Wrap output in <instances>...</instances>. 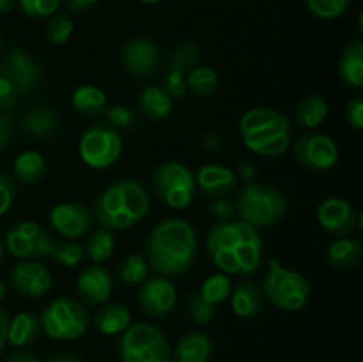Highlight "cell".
Here are the masks:
<instances>
[{"label": "cell", "instance_id": "6da1fadb", "mask_svg": "<svg viewBox=\"0 0 363 362\" xmlns=\"http://www.w3.org/2000/svg\"><path fill=\"white\" fill-rule=\"evenodd\" d=\"M262 241L259 229L243 220L218 222L206 234V251L216 268L227 275H252L262 259Z\"/></svg>", "mask_w": 363, "mask_h": 362}, {"label": "cell", "instance_id": "7a4b0ae2", "mask_svg": "<svg viewBox=\"0 0 363 362\" xmlns=\"http://www.w3.org/2000/svg\"><path fill=\"white\" fill-rule=\"evenodd\" d=\"M197 234L181 219H165L156 224L147 236L149 268L163 277L183 275L194 265Z\"/></svg>", "mask_w": 363, "mask_h": 362}, {"label": "cell", "instance_id": "3957f363", "mask_svg": "<svg viewBox=\"0 0 363 362\" xmlns=\"http://www.w3.org/2000/svg\"><path fill=\"white\" fill-rule=\"evenodd\" d=\"M151 208V197L142 183L121 180L99 192L92 199V215L108 231H128L145 219Z\"/></svg>", "mask_w": 363, "mask_h": 362}, {"label": "cell", "instance_id": "277c9868", "mask_svg": "<svg viewBox=\"0 0 363 362\" xmlns=\"http://www.w3.org/2000/svg\"><path fill=\"white\" fill-rule=\"evenodd\" d=\"M236 212L240 220L250 224L255 229L272 227L286 216V195L272 185L247 181L238 195Z\"/></svg>", "mask_w": 363, "mask_h": 362}, {"label": "cell", "instance_id": "5b68a950", "mask_svg": "<svg viewBox=\"0 0 363 362\" xmlns=\"http://www.w3.org/2000/svg\"><path fill=\"white\" fill-rule=\"evenodd\" d=\"M261 291L269 304L287 312L301 311L311 298V284L307 277L284 266L279 258H269L268 275Z\"/></svg>", "mask_w": 363, "mask_h": 362}, {"label": "cell", "instance_id": "8992f818", "mask_svg": "<svg viewBox=\"0 0 363 362\" xmlns=\"http://www.w3.org/2000/svg\"><path fill=\"white\" fill-rule=\"evenodd\" d=\"M121 362H172L169 339L151 323H131L119 337Z\"/></svg>", "mask_w": 363, "mask_h": 362}, {"label": "cell", "instance_id": "52a82bcc", "mask_svg": "<svg viewBox=\"0 0 363 362\" xmlns=\"http://www.w3.org/2000/svg\"><path fill=\"white\" fill-rule=\"evenodd\" d=\"M41 329L53 341H74L91 325L87 309L71 297H57L39 312Z\"/></svg>", "mask_w": 363, "mask_h": 362}, {"label": "cell", "instance_id": "ba28073f", "mask_svg": "<svg viewBox=\"0 0 363 362\" xmlns=\"http://www.w3.org/2000/svg\"><path fill=\"white\" fill-rule=\"evenodd\" d=\"M151 188L156 197L172 209H184L195 201V176L184 163L165 162L152 172Z\"/></svg>", "mask_w": 363, "mask_h": 362}, {"label": "cell", "instance_id": "9c48e42d", "mask_svg": "<svg viewBox=\"0 0 363 362\" xmlns=\"http://www.w3.org/2000/svg\"><path fill=\"white\" fill-rule=\"evenodd\" d=\"M78 153L85 165L92 169H108L123 153V138L119 130L106 121H94L82 133L78 142Z\"/></svg>", "mask_w": 363, "mask_h": 362}, {"label": "cell", "instance_id": "30bf717a", "mask_svg": "<svg viewBox=\"0 0 363 362\" xmlns=\"http://www.w3.org/2000/svg\"><path fill=\"white\" fill-rule=\"evenodd\" d=\"M4 243L7 251L21 261H41L48 258L55 241L48 229L32 220H23L7 231Z\"/></svg>", "mask_w": 363, "mask_h": 362}, {"label": "cell", "instance_id": "8fae6325", "mask_svg": "<svg viewBox=\"0 0 363 362\" xmlns=\"http://www.w3.org/2000/svg\"><path fill=\"white\" fill-rule=\"evenodd\" d=\"M298 165L314 172H326L339 162V146L325 133H305L293 144Z\"/></svg>", "mask_w": 363, "mask_h": 362}, {"label": "cell", "instance_id": "7c38bea8", "mask_svg": "<svg viewBox=\"0 0 363 362\" xmlns=\"http://www.w3.org/2000/svg\"><path fill=\"white\" fill-rule=\"evenodd\" d=\"M121 62L130 77L147 80L162 67V52L151 39L131 38L121 50Z\"/></svg>", "mask_w": 363, "mask_h": 362}, {"label": "cell", "instance_id": "4fadbf2b", "mask_svg": "<svg viewBox=\"0 0 363 362\" xmlns=\"http://www.w3.org/2000/svg\"><path fill=\"white\" fill-rule=\"evenodd\" d=\"M319 226L335 238H346L362 227V216L350 201L342 197H328L315 209Z\"/></svg>", "mask_w": 363, "mask_h": 362}, {"label": "cell", "instance_id": "5bb4252c", "mask_svg": "<svg viewBox=\"0 0 363 362\" xmlns=\"http://www.w3.org/2000/svg\"><path fill=\"white\" fill-rule=\"evenodd\" d=\"M0 75H4L14 85L20 96L34 92L41 82V67L38 60L20 48L11 50L4 55L0 60Z\"/></svg>", "mask_w": 363, "mask_h": 362}, {"label": "cell", "instance_id": "9a60e30c", "mask_svg": "<svg viewBox=\"0 0 363 362\" xmlns=\"http://www.w3.org/2000/svg\"><path fill=\"white\" fill-rule=\"evenodd\" d=\"M177 291L176 286L169 280V277L156 275L147 277L140 284L138 291V305L142 312L149 318H165L176 309Z\"/></svg>", "mask_w": 363, "mask_h": 362}, {"label": "cell", "instance_id": "2e32d148", "mask_svg": "<svg viewBox=\"0 0 363 362\" xmlns=\"http://www.w3.org/2000/svg\"><path fill=\"white\" fill-rule=\"evenodd\" d=\"M50 226L67 240H77L94 229V215L91 209L77 202H60L48 213Z\"/></svg>", "mask_w": 363, "mask_h": 362}, {"label": "cell", "instance_id": "e0dca14e", "mask_svg": "<svg viewBox=\"0 0 363 362\" xmlns=\"http://www.w3.org/2000/svg\"><path fill=\"white\" fill-rule=\"evenodd\" d=\"M291 123L287 117H282L277 123L269 126L261 128L257 131H252L243 137L245 148L259 156H280L291 148L293 138H291Z\"/></svg>", "mask_w": 363, "mask_h": 362}, {"label": "cell", "instance_id": "ac0fdd59", "mask_svg": "<svg viewBox=\"0 0 363 362\" xmlns=\"http://www.w3.org/2000/svg\"><path fill=\"white\" fill-rule=\"evenodd\" d=\"M53 277L39 261H21L11 270L9 286L25 298H41L52 290Z\"/></svg>", "mask_w": 363, "mask_h": 362}, {"label": "cell", "instance_id": "d6986e66", "mask_svg": "<svg viewBox=\"0 0 363 362\" xmlns=\"http://www.w3.org/2000/svg\"><path fill=\"white\" fill-rule=\"evenodd\" d=\"M113 280L108 270L103 265L92 263V265L85 266L77 277V293L84 304L91 305V307H99V305L106 304L112 295Z\"/></svg>", "mask_w": 363, "mask_h": 362}, {"label": "cell", "instance_id": "ffe728a7", "mask_svg": "<svg viewBox=\"0 0 363 362\" xmlns=\"http://www.w3.org/2000/svg\"><path fill=\"white\" fill-rule=\"evenodd\" d=\"M195 185L213 199H222L233 194L238 187V177L230 167L218 163H206L195 174Z\"/></svg>", "mask_w": 363, "mask_h": 362}, {"label": "cell", "instance_id": "44dd1931", "mask_svg": "<svg viewBox=\"0 0 363 362\" xmlns=\"http://www.w3.org/2000/svg\"><path fill=\"white\" fill-rule=\"evenodd\" d=\"M21 130L35 138L53 137L59 130V114L50 105H34L27 109L21 116Z\"/></svg>", "mask_w": 363, "mask_h": 362}, {"label": "cell", "instance_id": "7402d4cb", "mask_svg": "<svg viewBox=\"0 0 363 362\" xmlns=\"http://www.w3.org/2000/svg\"><path fill=\"white\" fill-rule=\"evenodd\" d=\"M213 353V341L204 332H188L172 350V362H208Z\"/></svg>", "mask_w": 363, "mask_h": 362}, {"label": "cell", "instance_id": "603a6c76", "mask_svg": "<svg viewBox=\"0 0 363 362\" xmlns=\"http://www.w3.org/2000/svg\"><path fill=\"white\" fill-rule=\"evenodd\" d=\"M41 319L38 312H18L9 319L7 343L14 348H27L34 344L41 336Z\"/></svg>", "mask_w": 363, "mask_h": 362}, {"label": "cell", "instance_id": "cb8c5ba5", "mask_svg": "<svg viewBox=\"0 0 363 362\" xmlns=\"http://www.w3.org/2000/svg\"><path fill=\"white\" fill-rule=\"evenodd\" d=\"M71 106H73L74 112L80 114L82 117L98 119V117L105 116L106 109H108V98H106L103 89L91 84H85L73 91V96H71Z\"/></svg>", "mask_w": 363, "mask_h": 362}, {"label": "cell", "instance_id": "d4e9b609", "mask_svg": "<svg viewBox=\"0 0 363 362\" xmlns=\"http://www.w3.org/2000/svg\"><path fill=\"white\" fill-rule=\"evenodd\" d=\"M229 298L234 314L245 319L255 318L262 311V304H264V295L252 280H243L236 287H233Z\"/></svg>", "mask_w": 363, "mask_h": 362}, {"label": "cell", "instance_id": "484cf974", "mask_svg": "<svg viewBox=\"0 0 363 362\" xmlns=\"http://www.w3.org/2000/svg\"><path fill=\"white\" fill-rule=\"evenodd\" d=\"M131 325V312L123 304H103L92 318V327L103 336H119Z\"/></svg>", "mask_w": 363, "mask_h": 362}, {"label": "cell", "instance_id": "4316f807", "mask_svg": "<svg viewBox=\"0 0 363 362\" xmlns=\"http://www.w3.org/2000/svg\"><path fill=\"white\" fill-rule=\"evenodd\" d=\"M363 258V245L360 240L354 238H339L332 241L326 252V261L333 270L339 272H350L360 265Z\"/></svg>", "mask_w": 363, "mask_h": 362}, {"label": "cell", "instance_id": "83f0119b", "mask_svg": "<svg viewBox=\"0 0 363 362\" xmlns=\"http://www.w3.org/2000/svg\"><path fill=\"white\" fill-rule=\"evenodd\" d=\"M172 98L160 85H147L137 96L138 112L149 119H165L172 112Z\"/></svg>", "mask_w": 363, "mask_h": 362}, {"label": "cell", "instance_id": "f1b7e54d", "mask_svg": "<svg viewBox=\"0 0 363 362\" xmlns=\"http://www.w3.org/2000/svg\"><path fill=\"white\" fill-rule=\"evenodd\" d=\"M328 117V103L319 94H307L294 109V123L300 128L314 130Z\"/></svg>", "mask_w": 363, "mask_h": 362}, {"label": "cell", "instance_id": "f546056e", "mask_svg": "<svg viewBox=\"0 0 363 362\" xmlns=\"http://www.w3.org/2000/svg\"><path fill=\"white\" fill-rule=\"evenodd\" d=\"M340 78L351 87H363V43L360 39L350 43L342 50L339 62Z\"/></svg>", "mask_w": 363, "mask_h": 362}, {"label": "cell", "instance_id": "4dcf8cb0", "mask_svg": "<svg viewBox=\"0 0 363 362\" xmlns=\"http://www.w3.org/2000/svg\"><path fill=\"white\" fill-rule=\"evenodd\" d=\"M14 180L23 185H35L45 177L46 162L41 153L28 149V151L20 153L14 158L13 163Z\"/></svg>", "mask_w": 363, "mask_h": 362}, {"label": "cell", "instance_id": "1f68e13d", "mask_svg": "<svg viewBox=\"0 0 363 362\" xmlns=\"http://www.w3.org/2000/svg\"><path fill=\"white\" fill-rule=\"evenodd\" d=\"M113 251H116V238H113L112 231L105 229V227H98V229H92L87 234L84 252L92 263L103 265L113 254Z\"/></svg>", "mask_w": 363, "mask_h": 362}, {"label": "cell", "instance_id": "d6a6232c", "mask_svg": "<svg viewBox=\"0 0 363 362\" xmlns=\"http://www.w3.org/2000/svg\"><path fill=\"white\" fill-rule=\"evenodd\" d=\"M220 77L213 67L208 66H195L186 73V91L199 98L211 96L218 89Z\"/></svg>", "mask_w": 363, "mask_h": 362}, {"label": "cell", "instance_id": "836d02e7", "mask_svg": "<svg viewBox=\"0 0 363 362\" xmlns=\"http://www.w3.org/2000/svg\"><path fill=\"white\" fill-rule=\"evenodd\" d=\"M202 57V50L197 43L184 41L172 50L167 57V71H181L186 75L194 70Z\"/></svg>", "mask_w": 363, "mask_h": 362}, {"label": "cell", "instance_id": "e575fe53", "mask_svg": "<svg viewBox=\"0 0 363 362\" xmlns=\"http://www.w3.org/2000/svg\"><path fill=\"white\" fill-rule=\"evenodd\" d=\"M149 263L144 256L130 254L117 266V277L123 284L128 286H140L149 277Z\"/></svg>", "mask_w": 363, "mask_h": 362}, {"label": "cell", "instance_id": "d590c367", "mask_svg": "<svg viewBox=\"0 0 363 362\" xmlns=\"http://www.w3.org/2000/svg\"><path fill=\"white\" fill-rule=\"evenodd\" d=\"M233 287L234 286L233 280H230V275L218 272L209 275L208 279H204V283L201 284V287L197 291L206 302H209L211 305H218L230 297Z\"/></svg>", "mask_w": 363, "mask_h": 362}, {"label": "cell", "instance_id": "8d00e7d4", "mask_svg": "<svg viewBox=\"0 0 363 362\" xmlns=\"http://www.w3.org/2000/svg\"><path fill=\"white\" fill-rule=\"evenodd\" d=\"M282 117L286 116L282 112H279V110L272 109V106H255V109L247 110L243 114V117L240 121V131L241 135H248L252 131H257L261 128L277 123Z\"/></svg>", "mask_w": 363, "mask_h": 362}, {"label": "cell", "instance_id": "74e56055", "mask_svg": "<svg viewBox=\"0 0 363 362\" xmlns=\"http://www.w3.org/2000/svg\"><path fill=\"white\" fill-rule=\"evenodd\" d=\"M73 34V20L66 13H55L50 16L48 23L45 27V35L50 45L60 46L66 45Z\"/></svg>", "mask_w": 363, "mask_h": 362}, {"label": "cell", "instance_id": "f35d334b", "mask_svg": "<svg viewBox=\"0 0 363 362\" xmlns=\"http://www.w3.org/2000/svg\"><path fill=\"white\" fill-rule=\"evenodd\" d=\"M186 312L190 316V319L197 325L204 327L208 323H211V319L215 318L216 305H211L209 302H206L204 298L199 295V291H191L186 297Z\"/></svg>", "mask_w": 363, "mask_h": 362}, {"label": "cell", "instance_id": "ab89813d", "mask_svg": "<svg viewBox=\"0 0 363 362\" xmlns=\"http://www.w3.org/2000/svg\"><path fill=\"white\" fill-rule=\"evenodd\" d=\"M308 11L319 20H337L351 6V0H305Z\"/></svg>", "mask_w": 363, "mask_h": 362}, {"label": "cell", "instance_id": "60d3db41", "mask_svg": "<svg viewBox=\"0 0 363 362\" xmlns=\"http://www.w3.org/2000/svg\"><path fill=\"white\" fill-rule=\"evenodd\" d=\"M50 256H52L57 263H60V265L67 266V268H74V266L80 265L85 252L80 243H77L74 240H67L60 241V243H53Z\"/></svg>", "mask_w": 363, "mask_h": 362}, {"label": "cell", "instance_id": "b9f144b4", "mask_svg": "<svg viewBox=\"0 0 363 362\" xmlns=\"http://www.w3.org/2000/svg\"><path fill=\"white\" fill-rule=\"evenodd\" d=\"M105 117L116 130H131L138 124L137 110L128 105H108Z\"/></svg>", "mask_w": 363, "mask_h": 362}, {"label": "cell", "instance_id": "7bdbcfd3", "mask_svg": "<svg viewBox=\"0 0 363 362\" xmlns=\"http://www.w3.org/2000/svg\"><path fill=\"white\" fill-rule=\"evenodd\" d=\"M18 6L28 18H50L59 11L60 0H18Z\"/></svg>", "mask_w": 363, "mask_h": 362}, {"label": "cell", "instance_id": "ee69618b", "mask_svg": "<svg viewBox=\"0 0 363 362\" xmlns=\"http://www.w3.org/2000/svg\"><path fill=\"white\" fill-rule=\"evenodd\" d=\"M16 197V183L14 177L6 172H0V216L6 215L13 206Z\"/></svg>", "mask_w": 363, "mask_h": 362}, {"label": "cell", "instance_id": "f6af8a7d", "mask_svg": "<svg viewBox=\"0 0 363 362\" xmlns=\"http://www.w3.org/2000/svg\"><path fill=\"white\" fill-rule=\"evenodd\" d=\"M162 89L172 99L183 98L184 92H186V75L181 73V71H167V77Z\"/></svg>", "mask_w": 363, "mask_h": 362}, {"label": "cell", "instance_id": "bcb514c9", "mask_svg": "<svg viewBox=\"0 0 363 362\" xmlns=\"http://www.w3.org/2000/svg\"><path fill=\"white\" fill-rule=\"evenodd\" d=\"M18 96L20 94L14 89V85L4 75H0V112L9 114L16 106Z\"/></svg>", "mask_w": 363, "mask_h": 362}, {"label": "cell", "instance_id": "7dc6e473", "mask_svg": "<svg viewBox=\"0 0 363 362\" xmlns=\"http://www.w3.org/2000/svg\"><path fill=\"white\" fill-rule=\"evenodd\" d=\"M346 119L354 130H363V96L357 94L347 102Z\"/></svg>", "mask_w": 363, "mask_h": 362}, {"label": "cell", "instance_id": "c3c4849f", "mask_svg": "<svg viewBox=\"0 0 363 362\" xmlns=\"http://www.w3.org/2000/svg\"><path fill=\"white\" fill-rule=\"evenodd\" d=\"M211 215L215 216L218 222H229V220H234V216L238 215L236 204L225 197L215 199L211 204Z\"/></svg>", "mask_w": 363, "mask_h": 362}, {"label": "cell", "instance_id": "681fc988", "mask_svg": "<svg viewBox=\"0 0 363 362\" xmlns=\"http://www.w3.org/2000/svg\"><path fill=\"white\" fill-rule=\"evenodd\" d=\"M13 119H11L7 114L0 112V149H4L11 142V138H13Z\"/></svg>", "mask_w": 363, "mask_h": 362}, {"label": "cell", "instance_id": "f907efd6", "mask_svg": "<svg viewBox=\"0 0 363 362\" xmlns=\"http://www.w3.org/2000/svg\"><path fill=\"white\" fill-rule=\"evenodd\" d=\"M62 2L69 13L82 14V13H87V11H91L92 7L99 2V0H62Z\"/></svg>", "mask_w": 363, "mask_h": 362}, {"label": "cell", "instance_id": "816d5d0a", "mask_svg": "<svg viewBox=\"0 0 363 362\" xmlns=\"http://www.w3.org/2000/svg\"><path fill=\"white\" fill-rule=\"evenodd\" d=\"M4 362H41L34 353L30 351H25V350H16L9 355Z\"/></svg>", "mask_w": 363, "mask_h": 362}, {"label": "cell", "instance_id": "f5cc1de1", "mask_svg": "<svg viewBox=\"0 0 363 362\" xmlns=\"http://www.w3.org/2000/svg\"><path fill=\"white\" fill-rule=\"evenodd\" d=\"M7 327H9V318L7 312L0 307V350L7 344Z\"/></svg>", "mask_w": 363, "mask_h": 362}, {"label": "cell", "instance_id": "db71d44e", "mask_svg": "<svg viewBox=\"0 0 363 362\" xmlns=\"http://www.w3.org/2000/svg\"><path fill=\"white\" fill-rule=\"evenodd\" d=\"M46 362H84L78 355L67 353V351H57V353L50 355Z\"/></svg>", "mask_w": 363, "mask_h": 362}, {"label": "cell", "instance_id": "11a10c76", "mask_svg": "<svg viewBox=\"0 0 363 362\" xmlns=\"http://www.w3.org/2000/svg\"><path fill=\"white\" fill-rule=\"evenodd\" d=\"M215 142L220 146V135L208 133L204 138H202V146H204V148H208V149H216Z\"/></svg>", "mask_w": 363, "mask_h": 362}, {"label": "cell", "instance_id": "9f6ffc18", "mask_svg": "<svg viewBox=\"0 0 363 362\" xmlns=\"http://www.w3.org/2000/svg\"><path fill=\"white\" fill-rule=\"evenodd\" d=\"M16 0H0V14H7L14 9Z\"/></svg>", "mask_w": 363, "mask_h": 362}, {"label": "cell", "instance_id": "6f0895ef", "mask_svg": "<svg viewBox=\"0 0 363 362\" xmlns=\"http://www.w3.org/2000/svg\"><path fill=\"white\" fill-rule=\"evenodd\" d=\"M241 165H243L245 177H247V181H250V180H252V176H254V169H252L250 163H247V162H243V163H241Z\"/></svg>", "mask_w": 363, "mask_h": 362}, {"label": "cell", "instance_id": "680465c9", "mask_svg": "<svg viewBox=\"0 0 363 362\" xmlns=\"http://www.w3.org/2000/svg\"><path fill=\"white\" fill-rule=\"evenodd\" d=\"M6 291H7V286H6V283H4V280L0 279V300H2V298L6 297Z\"/></svg>", "mask_w": 363, "mask_h": 362}, {"label": "cell", "instance_id": "91938a15", "mask_svg": "<svg viewBox=\"0 0 363 362\" xmlns=\"http://www.w3.org/2000/svg\"><path fill=\"white\" fill-rule=\"evenodd\" d=\"M138 2L147 4V6H156V4H160V2H162V0H138Z\"/></svg>", "mask_w": 363, "mask_h": 362}, {"label": "cell", "instance_id": "94428289", "mask_svg": "<svg viewBox=\"0 0 363 362\" xmlns=\"http://www.w3.org/2000/svg\"><path fill=\"white\" fill-rule=\"evenodd\" d=\"M2 254H4V241L2 238H0V259H2Z\"/></svg>", "mask_w": 363, "mask_h": 362}, {"label": "cell", "instance_id": "6125c7cd", "mask_svg": "<svg viewBox=\"0 0 363 362\" xmlns=\"http://www.w3.org/2000/svg\"><path fill=\"white\" fill-rule=\"evenodd\" d=\"M0 48H2V35H0Z\"/></svg>", "mask_w": 363, "mask_h": 362}]
</instances>
